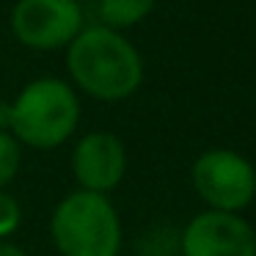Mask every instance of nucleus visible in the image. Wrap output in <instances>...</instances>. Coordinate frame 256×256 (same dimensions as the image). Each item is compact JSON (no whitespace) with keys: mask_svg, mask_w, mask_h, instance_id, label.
<instances>
[{"mask_svg":"<svg viewBox=\"0 0 256 256\" xmlns=\"http://www.w3.org/2000/svg\"><path fill=\"white\" fill-rule=\"evenodd\" d=\"M64 52L69 83L91 100L124 102L144 83V56L108 25H86Z\"/></svg>","mask_w":256,"mask_h":256,"instance_id":"obj_1","label":"nucleus"},{"mask_svg":"<svg viewBox=\"0 0 256 256\" xmlns=\"http://www.w3.org/2000/svg\"><path fill=\"white\" fill-rule=\"evenodd\" d=\"M80 124V96L69 80L36 78L12 100L8 132L20 146L50 152L72 140Z\"/></svg>","mask_w":256,"mask_h":256,"instance_id":"obj_2","label":"nucleus"},{"mask_svg":"<svg viewBox=\"0 0 256 256\" xmlns=\"http://www.w3.org/2000/svg\"><path fill=\"white\" fill-rule=\"evenodd\" d=\"M50 237L61 256H118L122 254V218L110 196L72 190L56 204Z\"/></svg>","mask_w":256,"mask_h":256,"instance_id":"obj_3","label":"nucleus"},{"mask_svg":"<svg viewBox=\"0 0 256 256\" xmlns=\"http://www.w3.org/2000/svg\"><path fill=\"white\" fill-rule=\"evenodd\" d=\"M193 190L210 210L242 212L256 198V168L234 149H206L190 168Z\"/></svg>","mask_w":256,"mask_h":256,"instance_id":"obj_4","label":"nucleus"},{"mask_svg":"<svg viewBox=\"0 0 256 256\" xmlns=\"http://www.w3.org/2000/svg\"><path fill=\"white\" fill-rule=\"evenodd\" d=\"M8 28L22 47L52 52L66 50L86 22L78 0H17L8 14Z\"/></svg>","mask_w":256,"mask_h":256,"instance_id":"obj_5","label":"nucleus"},{"mask_svg":"<svg viewBox=\"0 0 256 256\" xmlns=\"http://www.w3.org/2000/svg\"><path fill=\"white\" fill-rule=\"evenodd\" d=\"M182 256H256V232L240 212L204 210L188 220Z\"/></svg>","mask_w":256,"mask_h":256,"instance_id":"obj_6","label":"nucleus"},{"mask_svg":"<svg viewBox=\"0 0 256 256\" xmlns=\"http://www.w3.org/2000/svg\"><path fill=\"white\" fill-rule=\"evenodd\" d=\"M127 174V149L116 132L94 130L74 140L72 176L80 190L110 196Z\"/></svg>","mask_w":256,"mask_h":256,"instance_id":"obj_7","label":"nucleus"},{"mask_svg":"<svg viewBox=\"0 0 256 256\" xmlns=\"http://www.w3.org/2000/svg\"><path fill=\"white\" fill-rule=\"evenodd\" d=\"M157 0H96L100 25H108L113 30H130L140 25L152 12Z\"/></svg>","mask_w":256,"mask_h":256,"instance_id":"obj_8","label":"nucleus"},{"mask_svg":"<svg viewBox=\"0 0 256 256\" xmlns=\"http://www.w3.org/2000/svg\"><path fill=\"white\" fill-rule=\"evenodd\" d=\"M22 166V146L12 132H0V190L14 182Z\"/></svg>","mask_w":256,"mask_h":256,"instance_id":"obj_9","label":"nucleus"},{"mask_svg":"<svg viewBox=\"0 0 256 256\" xmlns=\"http://www.w3.org/2000/svg\"><path fill=\"white\" fill-rule=\"evenodd\" d=\"M22 223V206L8 190H0V240H8Z\"/></svg>","mask_w":256,"mask_h":256,"instance_id":"obj_10","label":"nucleus"},{"mask_svg":"<svg viewBox=\"0 0 256 256\" xmlns=\"http://www.w3.org/2000/svg\"><path fill=\"white\" fill-rule=\"evenodd\" d=\"M8 124H12V102L0 100V132H8Z\"/></svg>","mask_w":256,"mask_h":256,"instance_id":"obj_11","label":"nucleus"},{"mask_svg":"<svg viewBox=\"0 0 256 256\" xmlns=\"http://www.w3.org/2000/svg\"><path fill=\"white\" fill-rule=\"evenodd\" d=\"M0 256H28L20 245H14L12 240H0Z\"/></svg>","mask_w":256,"mask_h":256,"instance_id":"obj_12","label":"nucleus"}]
</instances>
